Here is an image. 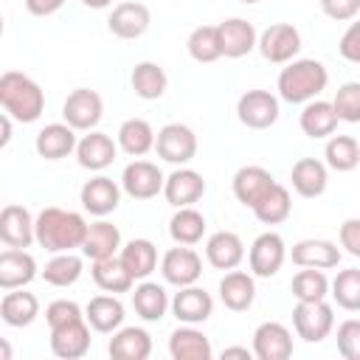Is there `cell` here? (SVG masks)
Segmentation results:
<instances>
[{"mask_svg": "<svg viewBox=\"0 0 360 360\" xmlns=\"http://www.w3.org/2000/svg\"><path fill=\"white\" fill-rule=\"evenodd\" d=\"M87 222L76 211H65L56 205H48L37 214V245L51 253H68L84 245Z\"/></svg>", "mask_w": 360, "mask_h": 360, "instance_id": "1", "label": "cell"}, {"mask_svg": "<svg viewBox=\"0 0 360 360\" xmlns=\"http://www.w3.org/2000/svg\"><path fill=\"white\" fill-rule=\"evenodd\" d=\"M0 104L14 121L34 124L45 110V93L31 76L20 70H6L0 76Z\"/></svg>", "mask_w": 360, "mask_h": 360, "instance_id": "2", "label": "cell"}, {"mask_svg": "<svg viewBox=\"0 0 360 360\" xmlns=\"http://www.w3.org/2000/svg\"><path fill=\"white\" fill-rule=\"evenodd\" d=\"M329 84V70L318 59H292L278 73V96L290 104H307L318 98Z\"/></svg>", "mask_w": 360, "mask_h": 360, "instance_id": "3", "label": "cell"}, {"mask_svg": "<svg viewBox=\"0 0 360 360\" xmlns=\"http://www.w3.org/2000/svg\"><path fill=\"white\" fill-rule=\"evenodd\" d=\"M295 335L307 343H321L335 329V309L323 301H298L292 309Z\"/></svg>", "mask_w": 360, "mask_h": 360, "instance_id": "4", "label": "cell"}, {"mask_svg": "<svg viewBox=\"0 0 360 360\" xmlns=\"http://www.w3.org/2000/svg\"><path fill=\"white\" fill-rule=\"evenodd\" d=\"M104 112V101L96 90L90 87H76L73 93H68L65 104H62V118L65 124H70L76 132H90L98 127Z\"/></svg>", "mask_w": 360, "mask_h": 360, "instance_id": "5", "label": "cell"}, {"mask_svg": "<svg viewBox=\"0 0 360 360\" xmlns=\"http://www.w3.org/2000/svg\"><path fill=\"white\" fill-rule=\"evenodd\" d=\"M155 152H158L160 160L183 166V163L194 160V155H197V135L186 124H166V127L158 129Z\"/></svg>", "mask_w": 360, "mask_h": 360, "instance_id": "6", "label": "cell"}, {"mask_svg": "<svg viewBox=\"0 0 360 360\" xmlns=\"http://www.w3.org/2000/svg\"><path fill=\"white\" fill-rule=\"evenodd\" d=\"M160 273H163V281L166 284H174L180 290V287H188V284H197L200 281V276H202V259H200L197 250H191V245H177V248H172V250L163 253Z\"/></svg>", "mask_w": 360, "mask_h": 360, "instance_id": "7", "label": "cell"}, {"mask_svg": "<svg viewBox=\"0 0 360 360\" xmlns=\"http://www.w3.org/2000/svg\"><path fill=\"white\" fill-rule=\"evenodd\" d=\"M256 48L262 51V56H264L267 62H273V65H287V62H292L295 53L301 51V34H298V28L290 25V22H273L270 28L262 31Z\"/></svg>", "mask_w": 360, "mask_h": 360, "instance_id": "8", "label": "cell"}, {"mask_svg": "<svg viewBox=\"0 0 360 360\" xmlns=\"http://www.w3.org/2000/svg\"><path fill=\"white\" fill-rule=\"evenodd\" d=\"M236 115L248 129H270L278 121V98L270 90H245L236 101Z\"/></svg>", "mask_w": 360, "mask_h": 360, "instance_id": "9", "label": "cell"}, {"mask_svg": "<svg viewBox=\"0 0 360 360\" xmlns=\"http://www.w3.org/2000/svg\"><path fill=\"white\" fill-rule=\"evenodd\" d=\"M284 259H287V248H284L281 233H276V231H267V233L256 236L253 245H250V253H248L250 273L259 276V278L276 276L281 270Z\"/></svg>", "mask_w": 360, "mask_h": 360, "instance_id": "10", "label": "cell"}, {"mask_svg": "<svg viewBox=\"0 0 360 360\" xmlns=\"http://www.w3.org/2000/svg\"><path fill=\"white\" fill-rule=\"evenodd\" d=\"M163 186H166L163 172L149 160H132L121 174V188L132 200H152L163 191Z\"/></svg>", "mask_w": 360, "mask_h": 360, "instance_id": "11", "label": "cell"}, {"mask_svg": "<svg viewBox=\"0 0 360 360\" xmlns=\"http://www.w3.org/2000/svg\"><path fill=\"white\" fill-rule=\"evenodd\" d=\"M0 239L6 248H28L37 242V219L25 205L8 202L0 211Z\"/></svg>", "mask_w": 360, "mask_h": 360, "instance_id": "12", "label": "cell"}, {"mask_svg": "<svg viewBox=\"0 0 360 360\" xmlns=\"http://www.w3.org/2000/svg\"><path fill=\"white\" fill-rule=\"evenodd\" d=\"M253 354L259 360H287L292 357V335L278 321H264L253 332Z\"/></svg>", "mask_w": 360, "mask_h": 360, "instance_id": "13", "label": "cell"}, {"mask_svg": "<svg viewBox=\"0 0 360 360\" xmlns=\"http://www.w3.org/2000/svg\"><path fill=\"white\" fill-rule=\"evenodd\" d=\"M79 200H82V208H84L87 214H93V217H107V214H112V211L118 208V202H121V188H118L115 180H110V177H104V174H96V177H90V180L82 186Z\"/></svg>", "mask_w": 360, "mask_h": 360, "instance_id": "14", "label": "cell"}, {"mask_svg": "<svg viewBox=\"0 0 360 360\" xmlns=\"http://www.w3.org/2000/svg\"><path fill=\"white\" fill-rule=\"evenodd\" d=\"M152 22V14L143 3L138 0H127V3H118L107 20V28L110 34H115L118 39H138L141 34H146Z\"/></svg>", "mask_w": 360, "mask_h": 360, "instance_id": "15", "label": "cell"}, {"mask_svg": "<svg viewBox=\"0 0 360 360\" xmlns=\"http://www.w3.org/2000/svg\"><path fill=\"white\" fill-rule=\"evenodd\" d=\"M37 278V259L25 248H6L0 253V290H17Z\"/></svg>", "mask_w": 360, "mask_h": 360, "instance_id": "16", "label": "cell"}, {"mask_svg": "<svg viewBox=\"0 0 360 360\" xmlns=\"http://www.w3.org/2000/svg\"><path fill=\"white\" fill-rule=\"evenodd\" d=\"M172 312L180 323H205L214 312V298L211 292H205L202 287L197 284H188V287H180V292H174L172 298Z\"/></svg>", "mask_w": 360, "mask_h": 360, "instance_id": "17", "label": "cell"}, {"mask_svg": "<svg viewBox=\"0 0 360 360\" xmlns=\"http://www.w3.org/2000/svg\"><path fill=\"white\" fill-rule=\"evenodd\" d=\"M90 323L87 318L82 321H73L68 326H59V329H51V352L62 360H79L90 352Z\"/></svg>", "mask_w": 360, "mask_h": 360, "instance_id": "18", "label": "cell"}, {"mask_svg": "<svg viewBox=\"0 0 360 360\" xmlns=\"http://www.w3.org/2000/svg\"><path fill=\"white\" fill-rule=\"evenodd\" d=\"M118 155V146L115 141L107 135V132H98V129H90L79 143H76V160L82 169H90V172H101L107 169Z\"/></svg>", "mask_w": 360, "mask_h": 360, "instance_id": "19", "label": "cell"}, {"mask_svg": "<svg viewBox=\"0 0 360 360\" xmlns=\"http://www.w3.org/2000/svg\"><path fill=\"white\" fill-rule=\"evenodd\" d=\"M202 194H205V180H202V174L194 172V169H174V172L166 177L163 197H166V202L174 205V208L194 205Z\"/></svg>", "mask_w": 360, "mask_h": 360, "instance_id": "20", "label": "cell"}, {"mask_svg": "<svg viewBox=\"0 0 360 360\" xmlns=\"http://www.w3.org/2000/svg\"><path fill=\"white\" fill-rule=\"evenodd\" d=\"M205 259L217 270H236L245 259V242L233 231H217L205 242Z\"/></svg>", "mask_w": 360, "mask_h": 360, "instance_id": "21", "label": "cell"}, {"mask_svg": "<svg viewBox=\"0 0 360 360\" xmlns=\"http://www.w3.org/2000/svg\"><path fill=\"white\" fill-rule=\"evenodd\" d=\"M219 39H222V56H228V59L248 56L259 45V34H256L253 22H248L242 17H231V20L219 22Z\"/></svg>", "mask_w": 360, "mask_h": 360, "instance_id": "22", "label": "cell"}, {"mask_svg": "<svg viewBox=\"0 0 360 360\" xmlns=\"http://www.w3.org/2000/svg\"><path fill=\"white\" fill-rule=\"evenodd\" d=\"M292 264L298 267H318V270H329L338 267L340 262V248L329 239H301L292 245L290 250Z\"/></svg>", "mask_w": 360, "mask_h": 360, "instance_id": "23", "label": "cell"}, {"mask_svg": "<svg viewBox=\"0 0 360 360\" xmlns=\"http://www.w3.org/2000/svg\"><path fill=\"white\" fill-rule=\"evenodd\" d=\"M107 352L112 360H146L152 354V338L141 326H121L112 332Z\"/></svg>", "mask_w": 360, "mask_h": 360, "instance_id": "24", "label": "cell"}, {"mask_svg": "<svg viewBox=\"0 0 360 360\" xmlns=\"http://www.w3.org/2000/svg\"><path fill=\"white\" fill-rule=\"evenodd\" d=\"M169 354L172 360H211L214 349L194 323H186L169 335Z\"/></svg>", "mask_w": 360, "mask_h": 360, "instance_id": "25", "label": "cell"}, {"mask_svg": "<svg viewBox=\"0 0 360 360\" xmlns=\"http://www.w3.org/2000/svg\"><path fill=\"white\" fill-rule=\"evenodd\" d=\"M76 129L70 124H48L37 132V155L45 160H62L70 152H76Z\"/></svg>", "mask_w": 360, "mask_h": 360, "instance_id": "26", "label": "cell"}, {"mask_svg": "<svg viewBox=\"0 0 360 360\" xmlns=\"http://www.w3.org/2000/svg\"><path fill=\"white\" fill-rule=\"evenodd\" d=\"M39 315V301L34 292H25L22 287L17 290H6L3 301H0V318L6 326H14V329H22V326H31Z\"/></svg>", "mask_w": 360, "mask_h": 360, "instance_id": "27", "label": "cell"}, {"mask_svg": "<svg viewBox=\"0 0 360 360\" xmlns=\"http://www.w3.org/2000/svg\"><path fill=\"white\" fill-rule=\"evenodd\" d=\"M338 112H335V104L332 101H321V98H312L304 104L301 115H298V124H301V132L307 138H329L335 129H338Z\"/></svg>", "mask_w": 360, "mask_h": 360, "instance_id": "28", "label": "cell"}, {"mask_svg": "<svg viewBox=\"0 0 360 360\" xmlns=\"http://www.w3.org/2000/svg\"><path fill=\"white\" fill-rule=\"evenodd\" d=\"M219 298L228 309L233 312H245L253 307V298H256V281L250 273L245 270H228L219 281Z\"/></svg>", "mask_w": 360, "mask_h": 360, "instance_id": "29", "label": "cell"}, {"mask_svg": "<svg viewBox=\"0 0 360 360\" xmlns=\"http://www.w3.org/2000/svg\"><path fill=\"white\" fill-rule=\"evenodd\" d=\"M121 250V231L107 222V219H98L87 228V236H84V245H82V256L90 259V262H98V259H110Z\"/></svg>", "mask_w": 360, "mask_h": 360, "instance_id": "30", "label": "cell"}, {"mask_svg": "<svg viewBox=\"0 0 360 360\" xmlns=\"http://www.w3.org/2000/svg\"><path fill=\"white\" fill-rule=\"evenodd\" d=\"M273 183H276L273 174H270L264 166H242V169L233 174V197H236L242 205L253 208V205L264 197V191H267Z\"/></svg>", "mask_w": 360, "mask_h": 360, "instance_id": "31", "label": "cell"}, {"mask_svg": "<svg viewBox=\"0 0 360 360\" xmlns=\"http://www.w3.org/2000/svg\"><path fill=\"white\" fill-rule=\"evenodd\" d=\"M84 318H87V323H90L96 332L110 335V332L121 329V323H124V304H121L112 292H110V295H96V298L87 301Z\"/></svg>", "mask_w": 360, "mask_h": 360, "instance_id": "32", "label": "cell"}, {"mask_svg": "<svg viewBox=\"0 0 360 360\" xmlns=\"http://www.w3.org/2000/svg\"><path fill=\"white\" fill-rule=\"evenodd\" d=\"M290 180H292V188H295L301 197L312 200V197H321V194L326 191V180H329V177H326V166H323L321 160H315V158H301V160L292 163Z\"/></svg>", "mask_w": 360, "mask_h": 360, "instance_id": "33", "label": "cell"}, {"mask_svg": "<svg viewBox=\"0 0 360 360\" xmlns=\"http://www.w3.org/2000/svg\"><path fill=\"white\" fill-rule=\"evenodd\" d=\"M93 281H96V287L98 290H104V292H129L132 287H135V278H132V273L124 267V262H121V256H110V259H98V262H93Z\"/></svg>", "mask_w": 360, "mask_h": 360, "instance_id": "34", "label": "cell"}, {"mask_svg": "<svg viewBox=\"0 0 360 360\" xmlns=\"http://www.w3.org/2000/svg\"><path fill=\"white\" fill-rule=\"evenodd\" d=\"M129 84H132V90H135L138 98L155 101V98H160L166 93L169 76H166V70L158 62H138L132 68V73H129Z\"/></svg>", "mask_w": 360, "mask_h": 360, "instance_id": "35", "label": "cell"}, {"mask_svg": "<svg viewBox=\"0 0 360 360\" xmlns=\"http://www.w3.org/2000/svg\"><path fill=\"white\" fill-rule=\"evenodd\" d=\"M155 129L146 118H127L121 127H118V146L132 155V158H143L146 152L155 149Z\"/></svg>", "mask_w": 360, "mask_h": 360, "instance_id": "36", "label": "cell"}, {"mask_svg": "<svg viewBox=\"0 0 360 360\" xmlns=\"http://www.w3.org/2000/svg\"><path fill=\"white\" fill-rule=\"evenodd\" d=\"M250 211L256 214V219H259L262 225H281V222L290 217V211H292L290 188L281 186V183H273V186L264 191V197H262Z\"/></svg>", "mask_w": 360, "mask_h": 360, "instance_id": "37", "label": "cell"}, {"mask_svg": "<svg viewBox=\"0 0 360 360\" xmlns=\"http://www.w3.org/2000/svg\"><path fill=\"white\" fill-rule=\"evenodd\" d=\"M124 267L132 273V278H149L158 267V248L149 239H132L118 250Z\"/></svg>", "mask_w": 360, "mask_h": 360, "instance_id": "38", "label": "cell"}, {"mask_svg": "<svg viewBox=\"0 0 360 360\" xmlns=\"http://www.w3.org/2000/svg\"><path fill=\"white\" fill-rule=\"evenodd\" d=\"M132 307L143 321H160L172 304H169L166 290L158 281L143 278L138 287H132Z\"/></svg>", "mask_w": 360, "mask_h": 360, "instance_id": "39", "label": "cell"}, {"mask_svg": "<svg viewBox=\"0 0 360 360\" xmlns=\"http://www.w3.org/2000/svg\"><path fill=\"white\" fill-rule=\"evenodd\" d=\"M169 236L177 245H197L205 236V217L194 205L177 208L174 217L169 219Z\"/></svg>", "mask_w": 360, "mask_h": 360, "instance_id": "40", "label": "cell"}, {"mask_svg": "<svg viewBox=\"0 0 360 360\" xmlns=\"http://www.w3.org/2000/svg\"><path fill=\"white\" fill-rule=\"evenodd\" d=\"M188 56L200 65L217 62L222 56V39H219V25H200L188 34Z\"/></svg>", "mask_w": 360, "mask_h": 360, "instance_id": "41", "label": "cell"}, {"mask_svg": "<svg viewBox=\"0 0 360 360\" xmlns=\"http://www.w3.org/2000/svg\"><path fill=\"white\" fill-rule=\"evenodd\" d=\"M82 270H84L82 256H76L73 250H68V253H56V256L42 267V278H45L48 284H53V287H70V284L79 281Z\"/></svg>", "mask_w": 360, "mask_h": 360, "instance_id": "42", "label": "cell"}, {"mask_svg": "<svg viewBox=\"0 0 360 360\" xmlns=\"http://www.w3.org/2000/svg\"><path fill=\"white\" fill-rule=\"evenodd\" d=\"M326 166L335 172H352L360 163V143L352 135H332L323 149Z\"/></svg>", "mask_w": 360, "mask_h": 360, "instance_id": "43", "label": "cell"}, {"mask_svg": "<svg viewBox=\"0 0 360 360\" xmlns=\"http://www.w3.org/2000/svg\"><path fill=\"white\" fill-rule=\"evenodd\" d=\"M329 287H332L329 278L318 267H304L290 281V290H292L295 301H323L329 295Z\"/></svg>", "mask_w": 360, "mask_h": 360, "instance_id": "44", "label": "cell"}, {"mask_svg": "<svg viewBox=\"0 0 360 360\" xmlns=\"http://www.w3.org/2000/svg\"><path fill=\"white\" fill-rule=\"evenodd\" d=\"M332 298L340 309H349V312H357L360 309V270L357 267H349V270H340L335 278H332Z\"/></svg>", "mask_w": 360, "mask_h": 360, "instance_id": "45", "label": "cell"}, {"mask_svg": "<svg viewBox=\"0 0 360 360\" xmlns=\"http://www.w3.org/2000/svg\"><path fill=\"white\" fill-rule=\"evenodd\" d=\"M332 104H335V112H338L340 121L360 124V82L340 84L338 93H335V98H332Z\"/></svg>", "mask_w": 360, "mask_h": 360, "instance_id": "46", "label": "cell"}, {"mask_svg": "<svg viewBox=\"0 0 360 360\" xmlns=\"http://www.w3.org/2000/svg\"><path fill=\"white\" fill-rule=\"evenodd\" d=\"M82 318H84V315H82L79 304H76V301H68V298H56V301H51L48 309H45V321H48L51 329L68 326V323L82 321Z\"/></svg>", "mask_w": 360, "mask_h": 360, "instance_id": "47", "label": "cell"}, {"mask_svg": "<svg viewBox=\"0 0 360 360\" xmlns=\"http://www.w3.org/2000/svg\"><path fill=\"white\" fill-rule=\"evenodd\" d=\"M338 352L346 360H360V321L349 318L338 326Z\"/></svg>", "mask_w": 360, "mask_h": 360, "instance_id": "48", "label": "cell"}, {"mask_svg": "<svg viewBox=\"0 0 360 360\" xmlns=\"http://www.w3.org/2000/svg\"><path fill=\"white\" fill-rule=\"evenodd\" d=\"M321 11L335 22H346L357 17L360 0H321Z\"/></svg>", "mask_w": 360, "mask_h": 360, "instance_id": "49", "label": "cell"}, {"mask_svg": "<svg viewBox=\"0 0 360 360\" xmlns=\"http://www.w3.org/2000/svg\"><path fill=\"white\" fill-rule=\"evenodd\" d=\"M338 51H340V56H343L346 62L360 65V20H354V22H352V25L343 31Z\"/></svg>", "mask_w": 360, "mask_h": 360, "instance_id": "50", "label": "cell"}, {"mask_svg": "<svg viewBox=\"0 0 360 360\" xmlns=\"http://www.w3.org/2000/svg\"><path fill=\"white\" fill-rule=\"evenodd\" d=\"M338 239H340V248H346L349 256H357L360 259V219L357 217H352V219H346L340 225Z\"/></svg>", "mask_w": 360, "mask_h": 360, "instance_id": "51", "label": "cell"}, {"mask_svg": "<svg viewBox=\"0 0 360 360\" xmlns=\"http://www.w3.org/2000/svg\"><path fill=\"white\" fill-rule=\"evenodd\" d=\"M62 6H65V0H25V8L34 17H48V14L59 11Z\"/></svg>", "mask_w": 360, "mask_h": 360, "instance_id": "52", "label": "cell"}, {"mask_svg": "<svg viewBox=\"0 0 360 360\" xmlns=\"http://www.w3.org/2000/svg\"><path fill=\"white\" fill-rule=\"evenodd\" d=\"M231 357L250 360V357H256V354H253V349H248V346H228V349H222V360H231Z\"/></svg>", "mask_w": 360, "mask_h": 360, "instance_id": "53", "label": "cell"}, {"mask_svg": "<svg viewBox=\"0 0 360 360\" xmlns=\"http://www.w3.org/2000/svg\"><path fill=\"white\" fill-rule=\"evenodd\" d=\"M0 132H3V135H0V149H3V146H8V141H11V115H8V112L0 115Z\"/></svg>", "mask_w": 360, "mask_h": 360, "instance_id": "54", "label": "cell"}, {"mask_svg": "<svg viewBox=\"0 0 360 360\" xmlns=\"http://www.w3.org/2000/svg\"><path fill=\"white\" fill-rule=\"evenodd\" d=\"M82 3H84L87 8H107L112 0H82Z\"/></svg>", "mask_w": 360, "mask_h": 360, "instance_id": "55", "label": "cell"}, {"mask_svg": "<svg viewBox=\"0 0 360 360\" xmlns=\"http://www.w3.org/2000/svg\"><path fill=\"white\" fill-rule=\"evenodd\" d=\"M0 352H3V360H8V357H11V349H8V343H0Z\"/></svg>", "mask_w": 360, "mask_h": 360, "instance_id": "56", "label": "cell"}, {"mask_svg": "<svg viewBox=\"0 0 360 360\" xmlns=\"http://www.w3.org/2000/svg\"><path fill=\"white\" fill-rule=\"evenodd\" d=\"M239 3H259V0H239Z\"/></svg>", "mask_w": 360, "mask_h": 360, "instance_id": "57", "label": "cell"}]
</instances>
